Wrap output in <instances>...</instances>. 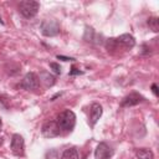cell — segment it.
I'll list each match as a JSON object with an SVG mask.
<instances>
[{
  "mask_svg": "<svg viewBox=\"0 0 159 159\" xmlns=\"http://www.w3.org/2000/svg\"><path fill=\"white\" fill-rule=\"evenodd\" d=\"M39 86H40V80H39V76L35 72L26 73L24 76V78L21 80V82H20V87L24 88V89H27V91L36 89Z\"/></svg>",
  "mask_w": 159,
  "mask_h": 159,
  "instance_id": "4",
  "label": "cell"
},
{
  "mask_svg": "<svg viewBox=\"0 0 159 159\" xmlns=\"http://www.w3.org/2000/svg\"><path fill=\"white\" fill-rule=\"evenodd\" d=\"M1 124H2V122H1V118H0V127H1Z\"/></svg>",
  "mask_w": 159,
  "mask_h": 159,
  "instance_id": "24",
  "label": "cell"
},
{
  "mask_svg": "<svg viewBox=\"0 0 159 159\" xmlns=\"http://www.w3.org/2000/svg\"><path fill=\"white\" fill-rule=\"evenodd\" d=\"M41 133H42V135L46 137V138H55V137H58V135H60L61 129H60V127L57 125L56 122H53V120H47V122L42 125Z\"/></svg>",
  "mask_w": 159,
  "mask_h": 159,
  "instance_id": "5",
  "label": "cell"
},
{
  "mask_svg": "<svg viewBox=\"0 0 159 159\" xmlns=\"http://www.w3.org/2000/svg\"><path fill=\"white\" fill-rule=\"evenodd\" d=\"M83 39L87 41V42H91V43H102V35L97 34L92 27L89 26H86V30H84V35H83Z\"/></svg>",
  "mask_w": 159,
  "mask_h": 159,
  "instance_id": "11",
  "label": "cell"
},
{
  "mask_svg": "<svg viewBox=\"0 0 159 159\" xmlns=\"http://www.w3.org/2000/svg\"><path fill=\"white\" fill-rule=\"evenodd\" d=\"M57 58L58 60H62V61H73L75 60L72 57H66V56H61V55H57Z\"/></svg>",
  "mask_w": 159,
  "mask_h": 159,
  "instance_id": "20",
  "label": "cell"
},
{
  "mask_svg": "<svg viewBox=\"0 0 159 159\" xmlns=\"http://www.w3.org/2000/svg\"><path fill=\"white\" fill-rule=\"evenodd\" d=\"M152 91H153V93H154V96H155V97H158V96H159V91H158V86H157L155 83H153V84H152Z\"/></svg>",
  "mask_w": 159,
  "mask_h": 159,
  "instance_id": "19",
  "label": "cell"
},
{
  "mask_svg": "<svg viewBox=\"0 0 159 159\" xmlns=\"http://www.w3.org/2000/svg\"><path fill=\"white\" fill-rule=\"evenodd\" d=\"M56 123L61 130H66V132L72 130L76 124V114L70 109H65L58 114Z\"/></svg>",
  "mask_w": 159,
  "mask_h": 159,
  "instance_id": "1",
  "label": "cell"
},
{
  "mask_svg": "<svg viewBox=\"0 0 159 159\" xmlns=\"http://www.w3.org/2000/svg\"><path fill=\"white\" fill-rule=\"evenodd\" d=\"M50 67L53 70L55 73H57V75L61 73V66H60L58 63H56V62H50Z\"/></svg>",
  "mask_w": 159,
  "mask_h": 159,
  "instance_id": "16",
  "label": "cell"
},
{
  "mask_svg": "<svg viewBox=\"0 0 159 159\" xmlns=\"http://www.w3.org/2000/svg\"><path fill=\"white\" fill-rule=\"evenodd\" d=\"M2 142H4V138H2V137H0V145L2 144Z\"/></svg>",
  "mask_w": 159,
  "mask_h": 159,
  "instance_id": "22",
  "label": "cell"
},
{
  "mask_svg": "<svg viewBox=\"0 0 159 159\" xmlns=\"http://www.w3.org/2000/svg\"><path fill=\"white\" fill-rule=\"evenodd\" d=\"M0 24H4V21L1 20V17H0Z\"/></svg>",
  "mask_w": 159,
  "mask_h": 159,
  "instance_id": "23",
  "label": "cell"
},
{
  "mask_svg": "<svg viewBox=\"0 0 159 159\" xmlns=\"http://www.w3.org/2000/svg\"><path fill=\"white\" fill-rule=\"evenodd\" d=\"M150 53V47L148 46V45H142V50H140V55H149Z\"/></svg>",
  "mask_w": 159,
  "mask_h": 159,
  "instance_id": "17",
  "label": "cell"
},
{
  "mask_svg": "<svg viewBox=\"0 0 159 159\" xmlns=\"http://www.w3.org/2000/svg\"><path fill=\"white\" fill-rule=\"evenodd\" d=\"M11 152L15 155H22L24 154V149H25V140L20 134H14L11 137Z\"/></svg>",
  "mask_w": 159,
  "mask_h": 159,
  "instance_id": "7",
  "label": "cell"
},
{
  "mask_svg": "<svg viewBox=\"0 0 159 159\" xmlns=\"http://www.w3.org/2000/svg\"><path fill=\"white\" fill-rule=\"evenodd\" d=\"M102 112H103V109H102V106L99 103L94 102L91 104V112H89V125L91 127H93L98 122V119L102 116Z\"/></svg>",
  "mask_w": 159,
  "mask_h": 159,
  "instance_id": "10",
  "label": "cell"
},
{
  "mask_svg": "<svg viewBox=\"0 0 159 159\" xmlns=\"http://www.w3.org/2000/svg\"><path fill=\"white\" fill-rule=\"evenodd\" d=\"M61 94H62V93H61V92H60V93H56V94H55V96H53V97H51V101H55V99H56V98H57V97H60V96H61Z\"/></svg>",
  "mask_w": 159,
  "mask_h": 159,
  "instance_id": "21",
  "label": "cell"
},
{
  "mask_svg": "<svg viewBox=\"0 0 159 159\" xmlns=\"http://www.w3.org/2000/svg\"><path fill=\"white\" fill-rule=\"evenodd\" d=\"M144 101V97L142 94H139L138 92H132L128 96H125L122 102H120V107H132V106H137L140 102Z\"/></svg>",
  "mask_w": 159,
  "mask_h": 159,
  "instance_id": "9",
  "label": "cell"
},
{
  "mask_svg": "<svg viewBox=\"0 0 159 159\" xmlns=\"http://www.w3.org/2000/svg\"><path fill=\"white\" fill-rule=\"evenodd\" d=\"M61 159H80V155L76 148H68L62 153Z\"/></svg>",
  "mask_w": 159,
  "mask_h": 159,
  "instance_id": "14",
  "label": "cell"
},
{
  "mask_svg": "<svg viewBox=\"0 0 159 159\" xmlns=\"http://www.w3.org/2000/svg\"><path fill=\"white\" fill-rule=\"evenodd\" d=\"M39 80H40V82H42L46 87H50V86H52V84L55 83V77H53L52 75H50L48 72H45V71L40 73Z\"/></svg>",
  "mask_w": 159,
  "mask_h": 159,
  "instance_id": "12",
  "label": "cell"
},
{
  "mask_svg": "<svg viewBox=\"0 0 159 159\" xmlns=\"http://www.w3.org/2000/svg\"><path fill=\"white\" fill-rule=\"evenodd\" d=\"M113 155V149L104 142L99 143L94 150V158L96 159H109Z\"/></svg>",
  "mask_w": 159,
  "mask_h": 159,
  "instance_id": "8",
  "label": "cell"
},
{
  "mask_svg": "<svg viewBox=\"0 0 159 159\" xmlns=\"http://www.w3.org/2000/svg\"><path fill=\"white\" fill-rule=\"evenodd\" d=\"M82 73H83L82 71H80V70H77L76 67H72L68 75H70V76H76V75H82Z\"/></svg>",
  "mask_w": 159,
  "mask_h": 159,
  "instance_id": "18",
  "label": "cell"
},
{
  "mask_svg": "<svg viewBox=\"0 0 159 159\" xmlns=\"http://www.w3.org/2000/svg\"><path fill=\"white\" fill-rule=\"evenodd\" d=\"M39 9L40 4L34 0H22L19 2V12L26 19H32L34 16H36Z\"/></svg>",
  "mask_w": 159,
  "mask_h": 159,
  "instance_id": "2",
  "label": "cell"
},
{
  "mask_svg": "<svg viewBox=\"0 0 159 159\" xmlns=\"http://www.w3.org/2000/svg\"><path fill=\"white\" fill-rule=\"evenodd\" d=\"M149 29L153 31V32H158L159 31V19L153 16V17H149L148 21H147Z\"/></svg>",
  "mask_w": 159,
  "mask_h": 159,
  "instance_id": "15",
  "label": "cell"
},
{
  "mask_svg": "<svg viewBox=\"0 0 159 159\" xmlns=\"http://www.w3.org/2000/svg\"><path fill=\"white\" fill-rule=\"evenodd\" d=\"M114 40H116L119 50H130L135 45V40L130 34H123V35L116 37Z\"/></svg>",
  "mask_w": 159,
  "mask_h": 159,
  "instance_id": "6",
  "label": "cell"
},
{
  "mask_svg": "<svg viewBox=\"0 0 159 159\" xmlns=\"http://www.w3.org/2000/svg\"><path fill=\"white\" fill-rule=\"evenodd\" d=\"M40 30L43 36L52 37V36H56L60 34V25H58L57 20H55V19H46L41 22Z\"/></svg>",
  "mask_w": 159,
  "mask_h": 159,
  "instance_id": "3",
  "label": "cell"
},
{
  "mask_svg": "<svg viewBox=\"0 0 159 159\" xmlns=\"http://www.w3.org/2000/svg\"><path fill=\"white\" fill-rule=\"evenodd\" d=\"M135 155L137 158L139 159H153L154 154L150 149H147V148H139L135 150Z\"/></svg>",
  "mask_w": 159,
  "mask_h": 159,
  "instance_id": "13",
  "label": "cell"
}]
</instances>
